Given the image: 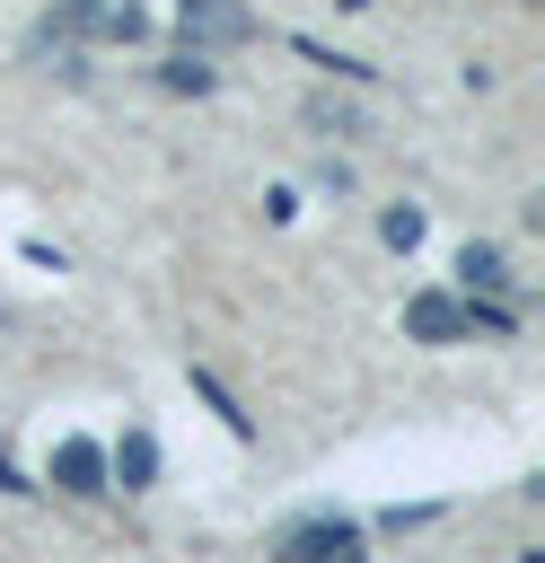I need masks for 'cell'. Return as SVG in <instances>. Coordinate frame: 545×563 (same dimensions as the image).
<instances>
[{
	"instance_id": "cell-12",
	"label": "cell",
	"mask_w": 545,
	"mask_h": 563,
	"mask_svg": "<svg viewBox=\"0 0 545 563\" xmlns=\"http://www.w3.org/2000/svg\"><path fill=\"white\" fill-rule=\"evenodd\" d=\"M308 123H316V132H360V114L334 106V97H308Z\"/></svg>"
},
{
	"instance_id": "cell-6",
	"label": "cell",
	"mask_w": 545,
	"mask_h": 563,
	"mask_svg": "<svg viewBox=\"0 0 545 563\" xmlns=\"http://www.w3.org/2000/svg\"><path fill=\"white\" fill-rule=\"evenodd\" d=\"M105 484L149 493V484H158V440H149V431H123V440L105 449Z\"/></svg>"
},
{
	"instance_id": "cell-8",
	"label": "cell",
	"mask_w": 545,
	"mask_h": 563,
	"mask_svg": "<svg viewBox=\"0 0 545 563\" xmlns=\"http://www.w3.org/2000/svg\"><path fill=\"white\" fill-rule=\"evenodd\" d=\"M158 79H167L176 97H211V88H220V70H211V53H193V44H185L176 62H158Z\"/></svg>"
},
{
	"instance_id": "cell-1",
	"label": "cell",
	"mask_w": 545,
	"mask_h": 563,
	"mask_svg": "<svg viewBox=\"0 0 545 563\" xmlns=\"http://www.w3.org/2000/svg\"><path fill=\"white\" fill-rule=\"evenodd\" d=\"M369 545V528L360 519H343V510H308V519H290L281 537H272V554L281 563H352Z\"/></svg>"
},
{
	"instance_id": "cell-11",
	"label": "cell",
	"mask_w": 545,
	"mask_h": 563,
	"mask_svg": "<svg viewBox=\"0 0 545 563\" xmlns=\"http://www.w3.org/2000/svg\"><path fill=\"white\" fill-rule=\"evenodd\" d=\"M299 53H308L316 70H343V79H369V62H352V53H334V44H316V35H299Z\"/></svg>"
},
{
	"instance_id": "cell-2",
	"label": "cell",
	"mask_w": 545,
	"mask_h": 563,
	"mask_svg": "<svg viewBox=\"0 0 545 563\" xmlns=\"http://www.w3.org/2000/svg\"><path fill=\"white\" fill-rule=\"evenodd\" d=\"M176 35H185L193 53H237V44L264 35V18H255L246 0H176Z\"/></svg>"
},
{
	"instance_id": "cell-5",
	"label": "cell",
	"mask_w": 545,
	"mask_h": 563,
	"mask_svg": "<svg viewBox=\"0 0 545 563\" xmlns=\"http://www.w3.org/2000/svg\"><path fill=\"white\" fill-rule=\"evenodd\" d=\"M404 334L413 343H466V299L457 290H413L404 299Z\"/></svg>"
},
{
	"instance_id": "cell-7",
	"label": "cell",
	"mask_w": 545,
	"mask_h": 563,
	"mask_svg": "<svg viewBox=\"0 0 545 563\" xmlns=\"http://www.w3.org/2000/svg\"><path fill=\"white\" fill-rule=\"evenodd\" d=\"M457 282H466V290L510 299V255H501V246H483V238H466V246H457Z\"/></svg>"
},
{
	"instance_id": "cell-13",
	"label": "cell",
	"mask_w": 545,
	"mask_h": 563,
	"mask_svg": "<svg viewBox=\"0 0 545 563\" xmlns=\"http://www.w3.org/2000/svg\"><path fill=\"white\" fill-rule=\"evenodd\" d=\"M431 519H440V501H413V510L396 501V510H378V528H387V537H404V528H431Z\"/></svg>"
},
{
	"instance_id": "cell-4",
	"label": "cell",
	"mask_w": 545,
	"mask_h": 563,
	"mask_svg": "<svg viewBox=\"0 0 545 563\" xmlns=\"http://www.w3.org/2000/svg\"><path fill=\"white\" fill-rule=\"evenodd\" d=\"M44 475H53V493H70V501L114 493V484H105V440H79V431H70V440H53V466H44Z\"/></svg>"
},
{
	"instance_id": "cell-10",
	"label": "cell",
	"mask_w": 545,
	"mask_h": 563,
	"mask_svg": "<svg viewBox=\"0 0 545 563\" xmlns=\"http://www.w3.org/2000/svg\"><path fill=\"white\" fill-rule=\"evenodd\" d=\"M378 238H387L396 255H413V246H422V211H413V202H396V211H378Z\"/></svg>"
},
{
	"instance_id": "cell-3",
	"label": "cell",
	"mask_w": 545,
	"mask_h": 563,
	"mask_svg": "<svg viewBox=\"0 0 545 563\" xmlns=\"http://www.w3.org/2000/svg\"><path fill=\"white\" fill-rule=\"evenodd\" d=\"M53 26H70V35H88V44H141V35H149V9H141V0H62Z\"/></svg>"
},
{
	"instance_id": "cell-9",
	"label": "cell",
	"mask_w": 545,
	"mask_h": 563,
	"mask_svg": "<svg viewBox=\"0 0 545 563\" xmlns=\"http://www.w3.org/2000/svg\"><path fill=\"white\" fill-rule=\"evenodd\" d=\"M193 396H202V405H211V413H220V422H229V431H237V440H246V431H255V413H246V405H237V396H229V387H220V378H211V369H193Z\"/></svg>"
}]
</instances>
